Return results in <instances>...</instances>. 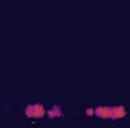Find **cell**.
<instances>
[{"mask_svg": "<svg viewBox=\"0 0 130 128\" xmlns=\"http://www.w3.org/2000/svg\"><path fill=\"white\" fill-rule=\"evenodd\" d=\"M94 115L101 118V119H112V107L109 105H100L94 109Z\"/></svg>", "mask_w": 130, "mask_h": 128, "instance_id": "obj_1", "label": "cell"}, {"mask_svg": "<svg viewBox=\"0 0 130 128\" xmlns=\"http://www.w3.org/2000/svg\"><path fill=\"white\" fill-rule=\"evenodd\" d=\"M126 115H127V112H126L124 105H115V107H112V119H121Z\"/></svg>", "mask_w": 130, "mask_h": 128, "instance_id": "obj_2", "label": "cell"}, {"mask_svg": "<svg viewBox=\"0 0 130 128\" xmlns=\"http://www.w3.org/2000/svg\"><path fill=\"white\" fill-rule=\"evenodd\" d=\"M45 113L47 112H45V109H44L42 104H39V102L33 104V119H41Z\"/></svg>", "mask_w": 130, "mask_h": 128, "instance_id": "obj_3", "label": "cell"}, {"mask_svg": "<svg viewBox=\"0 0 130 128\" xmlns=\"http://www.w3.org/2000/svg\"><path fill=\"white\" fill-rule=\"evenodd\" d=\"M47 115H48V118H50V119H55V118H61V116H62L61 107H59V105H55V107H52V109L47 112Z\"/></svg>", "mask_w": 130, "mask_h": 128, "instance_id": "obj_4", "label": "cell"}, {"mask_svg": "<svg viewBox=\"0 0 130 128\" xmlns=\"http://www.w3.org/2000/svg\"><path fill=\"white\" fill-rule=\"evenodd\" d=\"M24 115H26L27 118H33V104L27 105V107L24 109Z\"/></svg>", "mask_w": 130, "mask_h": 128, "instance_id": "obj_5", "label": "cell"}, {"mask_svg": "<svg viewBox=\"0 0 130 128\" xmlns=\"http://www.w3.org/2000/svg\"><path fill=\"white\" fill-rule=\"evenodd\" d=\"M86 115H88V116L94 115V109H88V110H86Z\"/></svg>", "mask_w": 130, "mask_h": 128, "instance_id": "obj_6", "label": "cell"}]
</instances>
